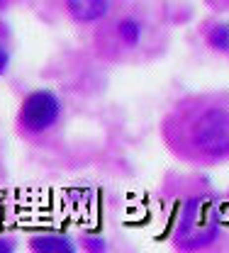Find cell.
<instances>
[{"mask_svg": "<svg viewBox=\"0 0 229 253\" xmlns=\"http://www.w3.org/2000/svg\"><path fill=\"white\" fill-rule=\"evenodd\" d=\"M190 141L202 156L222 158L229 154V110L210 107L190 125Z\"/></svg>", "mask_w": 229, "mask_h": 253, "instance_id": "cell-1", "label": "cell"}, {"mask_svg": "<svg viewBox=\"0 0 229 253\" xmlns=\"http://www.w3.org/2000/svg\"><path fill=\"white\" fill-rule=\"evenodd\" d=\"M61 115V102L51 90H34L22 100L20 122L30 131H44Z\"/></svg>", "mask_w": 229, "mask_h": 253, "instance_id": "cell-2", "label": "cell"}, {"mask_svg": "<svg viewBox=\"0 0 229 253\" xmlns=\"http://www.w3.org/2000/svg\"><path fill=\"white\" fill-rule=\"evenodd\" d=\"M10 251H15V244L10 239H0V253H10Z\"/></svg>", "mask_w": 229, "mask_h": 253, "instance_id": "cell-8", "label": "cell"}, {"mask_svg": "<svg viewBox=\"0 0 229 253\" xmlns=\"http://www.w3.org/2000/svg\"><path fill=\"white\" fill-rule=\"evenodd\" d=\"M7 63H10V56H7V51L0 46V76L5 73V68H7Z\"/></svg>", "mask_w": 229, "mask_h": 253, "instance_id": "cell-7", "label": "cell"}, {"mask_svg": "<svg viewBox=\"0 0 229 253\" xmlns=\"http://www.w3.org/2000/svg\"><path fill=\"white\" fill-rule=\"evenodd\" d=\"M68 12L81 22H95L107 12V0H66Z\"/></svg>", "mask_w": 229, "mask_h": 253, "instance_id": "cell-3", "label": "cell"}, {"mask_svg": "<svg viewBox=\"0 0 229 253\" xmlns=\"http://www.w3.org/2000/svg\"><path fill=\"white\" fill-rule=\"evenodd\" d=\"M32 249L34 251H44V253H73L76 246L68 236L61 234H42L32 239Z\"/></svg>", "mask_w": 229, "mask_h": 253, "instance_id": "cell-4", "label": "cell"}, {"mask_svg": "<svg viewBox=\"0 0 229 253\" xmlns=\"http://www.w3.org/2000/svg\"><path fill=\"white\" fill-rule=\"evenodd\" d=\"M120 37H122V42L125 44H139V39H141V25L137 22V20H122L120 22Z\"/></svg>", "mask_w": 229, "mask_h": 253, "instance_id": "cell-6", "label": "cell"}, {"mask_svg": "<svg viewBox=\"0 0 229 253\" xmlns=\"http://www.w3.org/2000/svg\"><path fill=\"white\" fill-rule=\"evenodd\" d=\"M207 42H210L212 49L229 54V25H215L212 30L207 32Z\"/></svg>", "mask_w": 229, "mask_h": 253, "instance_id": "cell-5", "label": "cell"}]
</instances>
